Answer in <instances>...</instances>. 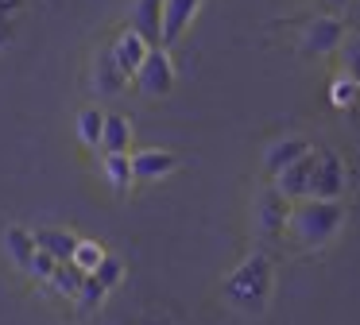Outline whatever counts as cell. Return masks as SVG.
<instances>
[{
	"instance_id": "cell-17",
	"label": "cell",
	"mask_w": 360,
	"mask_h": 325,
	"mask_svg": "<svg viewBox=\"0 0 360 325\" xmlns=\"http://www.w3.org/2000/svg\"><path fill=\"white\" fill-rule=\"evenodd\" d=\"M105 116H109V113H101V108H94V105L78 113L74 128H78V139L86 147H101V139H105Z\"/></svg>"
},
{
	"instance_id": "cell-3",
	"label": "cell",
	"mask_w": 360,
	"mask_h": 325,
	"mask_svg": "<svg viewBox=\"0 0 360 325\" xmlns=\"http://www.w3.org/2000/svg\"><path fill=\"white\" fill-rule=\"evenodd\" d=\"M136 89L143 97H167L174 89V62L167 46H151L148 58H143L140 74H136Z\"/></svg>"
},
{
	"instance_id": "cell-20",
	"label": "cell",
	"mask_w": 360,
	"mask_h": 325,
	"mask_svg": "<svg viewBox=\"0 0 360 325\" xmlns=\"http://www.w3.org/2000/svg\"><path fill=\"white\" fill-rule=\"evenodd\" d=\"M337 58H341L345 74L352 77V82L360 85V35H345L341 51H337Z\"/></svg>"
},
{
	"instance_id": "cell-26",
	"label": "cell",
	"mask_w": 360,
	"mask_h": 325,
	"mask_svg": "<svg viewBox=\"0 0 360 325\" xmlns=\"http://www.w3.org/2000/svg\"><path fill=\"white\" fill-rule=\"evenodd\" d=\"M4 43H12V23H8V15H0V46Z\"/></svg>"
},
{
	"instance_id": "cell-15",
	"label": "cell",
	"mask_w": 360,
	"mask_h": 325,
	"mask_svg": "<svg viewBox=\"0 0 360 325\" xmlns=\"http://www.w3.org/2000/svg\"><path fill=\"white\" fill-rule=\"evenodd\" d=\"M4 252L12 255V263L16 267H32L35 252H39V244H35V232L20 229V224H12V229H4Z\"/></svg>"
},
{
	"instance_id": "cell-8",
	"label": "cell",
	"mask_w": 360,
	"mask_h": 325,
	"mask_svg": "<svg viewBox=\"0 0 360 325\" xmlns=\"http://www.w3.org/2000/svg\"><path fill=\"white\" fill-rule=\"evenodd\" d=\"M287 221H290V205H287V198H283V193L275 190V186H267V190L256 198V224H259V232L275 236V232L287 229Z\"/></svg>"
},
{
	"instance_id": "cell-18",
	"label": "cell",
	"mask_w": 360,
	"mask_h": 325,
	"mask_svg": "<svg viewBox=\"0 0 360 325\" xmlns=\"http://www.w3.org/2000/svg\"><path fill=\"white\" fill-rule=\"evenodd\" d=\"M101 170H105V178H109L112 193H128V186L136 182V174H132V155H105Z\"/></svg>"
},
{
	"instance_id": "cell-19",
	"label": "cell",
	"mask_w": 360,
	"mask_h": 325,
	"mask_svg": "<svg viewBox=\"0 0 360 325\" xmlns=\"http://www.w3.org/2000/svg\"><path fill=\"white\" fill-rule=\"evenodd\" d=\"M51 286H55L58 294H70V298H78L82 286H86V271H82L78 263H58V271L51 275Z\"/></svg>"
},
{
	"instance_id": "cell-22",
	"label": "cell",
	"mask_w": 360,
	"mask_h": 325,
	"mask_svg": "<svg viewBox=\"0 0 360 325\" xmlns=\"http://www.w3.org/2000/svg\"><path fill=\"white\" fill-rule=\"evenodd\" d=\"M329 97H333V105H352V101L360 97V85L352 82L349 74H341V77H333V93H329Z\"/></svg>"
},
{
	"instance_id": "cell-14",
	"label": "cell",
	"mask_w": 360,
	"mask_h": 325,
	"mask_svg": "<svg viewBox=\"0 0 360 325\" xmlns=\"http://www.w3.org/2000/svg\"><path fill=\"white\" fill-rule=\"evenodd\" d=\"M35 244H39L43 252H51L58 263H74V252H78L82 240L66 229H39L35 232Z\"/></svg>"
},
{
	"instance_id": "cell-9",
	"label": "cell",
	"mask_w": 360,
	"mask_h": 325,
	"mask_svg": "<svg viewBox=\"0 0 360 325\" xmlns=\"http://www.w3.org/2000/svg\"><path fill=\"white\" fill-rule=\"evenodd\" d=\"M310 155V144H306L302 136H287V139H275V144H267L264 147V170L271 178H279L283 170L290 167V162H298V159H306Z\"/></svg>"
},
{
	"instance_id": "cell-2",
	"label": "cell",
	"mask_w": 360,
	"mask_h": 325,
	"mask_svg": "<svg viewBox=\"0 0 360 325\" xmlns=\"http://www.w3.org/2000/svg\"><path fill=\"white\" fill-rule=\"evenodd\" d=\"M221 291H225L229 306L240 310V314H264L267 298H271V263H267V255H259V252L248 255V260L225 279Z\"/></svg>"
},
{
	"instance_id": "cell-12",
	"label": "cell",
	"mask_w": 360,
	"mask_h": 325,
	"mask_svg": "<svg viewBox=\"0 0 360 325\" xmlns=\"http://www.w3.org/2000/svg\"><path fill=\"white\" fill-rule=\"evenodd\" d=\"M128 27H136L151 46H163V0H136Z\"/></svg>"
},
{
	"instance_id": "cell-16",
	"label": "cell",
	"mask_w": 360,
	"mask_h": 325,
	"mask_svg": "<svg viewBox=\"0 0 360 325\" xmlns=\"http://www.w3.org/2000/svg\"><path fill=\"white\" fill-rule=\"evenodd\" d=\"M128 147H132V128H128L124 116L109 113L105 116V139H101V151L105 155H128Z\"/></svg>"
},
{
	"instance_id": "cell-27",
	"label": "cell",
	"mask_w": 360,
	"mask_h": 325,
	"mask_svg": "<svg viewBox=\"0 0 360 325\" xmlns=\"http://www.w3.org/2000/svg\"><path fill=\"white\" fill-rule=\"evenodd\" d=\"M20 4V0H0V15H8L12 12V8H16Z\"/></svg>"
},
{
	"instance_id": "cell-21",
	"label": "cell",
	"mask_w": 360,
	"mask_h": 325,
	"mask_svg": "<svg viewBox=\"0 0 360 325\" xmlns=\"http://www.w3.org/2000/svg\"><path fill=\"white\" fill-rule=\"evenodd\" d=\"M74 263H78V267L86 271V275H94V271L105 263V252L94 244V240H82V244H78V252H74Z\"/></svg>"
},
{
	"instance_id": "cell-4",
	"label": "cell",
	"mask_w": 360,
	"mask_h": 325,
	"mask_svg": "<svg viewBox=\"0 0 360 325\" xmlns=\"http://www.w3.org/2000/svg\"><path fill=\"white\" fill-rule=\"evenodd\" d=\"M345 43V23L337 15H318L302 27V54H333Z\"/></svg>"
},
{
	"instance_id": "cell-24",
	"label": "cell",
	"mask_w": 360,
	"mask_h": 325,
	"mask_svg": "<svg viewBox=\"0 0 360 325\" xmlns=\"http://www.w3.org/2000/svg\"><path fill=\"white\" fill-rule=\"evenodd\" d=\"M94 279L105 286V291H109V286H117V283H120V260H112V255H105V263L94 271Z\"/></svg>"
},
{
	"instance_id": "cell-25",
	"label": "cell",
	"mask_w": 360,
	"mask_h": 325,
	"mask_svg": "<svg viewBox=\"0 0 360 325\" xmlns=\"http://www.w3.org/2000/svg\"><path fill=\"white\" fill-rule=\"evenodd\" d=\"M101 298H105V286L97 283L94 275H86V286H82V294H78V306H82V310H94Z\"/></svg>"
},
{
	"instance_id": "cell-13",
	"label": "cell",
	"mask_w": 360,
	"mask_h": 325,
	"mask_svg": "<svg viewBox=\"0 0 360 325\" xmlns=\"http://www.w3.org/2000/svg\"><path fill=\"white\" fill-rule=\"evenodd\" d=\"M124 85H128V77L120 74V66L112 62V51H109V46H105V51H97V62H94V89L101 93V97H117Z\"/></svg>"
},
{
	"instance_id": "cell-10",
	"label": "cell",
	"mask_w": 360,
	"mask_h": 325,
	"mask_svg": "<svg viewBox=\"0 0 360 325\" xmlns=\"http://www.w3.org/2000/svg\"><path fill=\"white\" fill-rule=\"evenodd\" d=\"M179 167V155L174 151H163V147H148V151H132V174L136 182H159V178H167L171 170Z\"/></svg>"
},
{
	"instance_id": "cell-6",
	"label": "cell",
	"mask_w": 360,
	"mask_h": 325,
	"mask_svg": "<svg viewBox=\"0 0 360 325\" xmlns=\"http://www.w3.org/2000/svg\"><path fill=\"white\" fill-rule=\"evenodd\" d=\"M314 174H318V155H306V159L290 162L287 170H283L279 178H275V190L283 193V198H310L314 193Z\"/></svg>"
},
{
	"instance_id": "cell-7",
	"label": "cell",
	"mask_w": 360,
	"mask_h": 325,
	"mask_svg": "<svg viewBox=\"0 0 360 325\" xmlns=\"http://www.w3.org/2000/svg\"><path fill=\"white\" fill-rule=\"evenodd\" d=\"M345 162L337 159L333 151H321L318 155V174H314V193L310 198H326V201H341L345 193Z\"/></svg>"
},
{
	"instance_id": "cell-1",
	"label": "cell",
	"mask_w": 360,
	"mask_h": 325,
	"mask_svg": "<svg viewBox=\"0 0 360 325\" xmlns=\"http://www.w3.org/2000/svg\"><path fill=\"white\" fill-rule=\"evenodd\" d=\"M345 224V205L341 201H326V198H306L290 209L287 232L290 240H298L302 248H321L337 236V229Z\"/></svg>"
},
{
	"instance_id": "cell-11",
	"label": "cell",
	"mask_w": 360,
	"mask_h": 325,
	"mask_svg": "<svg viewBox=\"0 0 360 325\" xmlns=\"http://www.w3.org/2000/svg\"><path fill=\"white\" fill-rule=\"evenodd\" d=\"M202 0H163V46H174L182 31L194 23Z\"/></svg>"
},
{
	"instance_id": "cell-5",
	"label": "cell",
	"mask_w": 360,
	"mask_h": 325,
	"mask_svg": "<svg viewBox=\"0 0 360 325\" xmlns=\"http://www.w3.org/2000/svg\"><path fill=\"white\" fill-rule=\"evenodd\" d=\"M109 51H112V62L120 66V74L136 77V74H140V66H143V58H148V51H151V43L136 27H124L117 39H112Z\"/></svg>"
},
{
	"instance_id": "cell-28",
	"label": "cell",
	"mask_w": 360,
	"mask_h": 325,
	"mask_svg": "<svg viewBox=\"0 0 360 325\" xmlns=\"http://www.w3.org/2000/svg\"><path fill=\"white\" fill-rule=\"evenodd\" d=\"M326 4H329V8H345L349 0H326Z\"/></svg>"
},
{
	"instance_id": "cell-23",
	"label": "cell",
	"mask_w": 360,
	"mask_h": 325,
	"mask_svg": "<svg viewBox=\"0 0 360 325\" xmlns=\"http://www.w3.org/2000/svg\"><path fill=\"white\" fill-rule=\"evenodd\" d=\"M58 271V260L51 252H35V260H32V267H27V275H35V279H43V283H51V275Z\"/></svg>"
}]
</instances>
